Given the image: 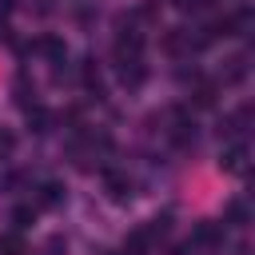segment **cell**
Instances as JSON below:
<instances>
[{"label":"cell","instance_id":"9","mask_svg":"<svg viewBox=\"0 0 255 255\" xmlns=\"http://www.w3.org/2000/svg\"><path fill=\"white\" fill-rule=\"evenodd\" d=\"M12 147H16V135H12L8 128H0V159H8V155H12Z\"/></svg>","mask_w":255,"mask_h":255},{"label":"cell","instance_id":"12","mask_svg":"<svg viewBox=\"0 0 255 255\" xmlns=\"http://www.w3.org/2000/svg\"><path fill=\"white\" fill-rule=\"evenodd\" d=\"M227 219H231L235 227H243V219H247V211H243V203H231V207H227Z\"/></svg>","mask_w":255,"mask_h":255},{"label":"cell","instance_id":"11","mask_svg":"<svg viewBox=\"0 0 255 255\" xmlns=\"http://www.w3.org/2000/svg\"><path fill=\"white\" fill-rule=\"evenodd\" d=\"M12 223H16V227H28V223H32V207H16V211H12Z\"/></svg>","mask_w":255,"mask_h":255},{"label":"cell","instance_id":"5","mask_svg":"<svg viewBox=\"0 0 255 255\" xmlns=\"http://www.w3.org/2000/svg\"><path fill=\"white\" fill-rule=\"evenodd\" d=\"M36 48H40L44 56H52L56 64H64V40H56V36H44V40H40Z\"/></svg>","mask_w":255,"mask_h":255},{"label":"cell","instance_id":"8","mask_svg":"<svg viewBox=\"0 0 255 255\" xmlns=\"http://www.w3.org/2000/svg\"><path fill=\"white\" fill-rule=\"evenodd\" d=\"M191 96H195V104H199V108H211V104H215V88H211V84H199Z\"/></svg>","mask_w":255,"mask_h":255},{"label":"cell","instance_id":"1","mask_svg":"<svg viewBox=\"0 0 255 255\" xmlns=\"http://www.w3.org/2000/svg\"><path fill=\"white\" fill-rule=\"evenodd\" d=\"M120 80L128 84V88H139L143 80H147V68H143V60L135 56V60H120Z\"/></svg>","mask_w":255,"mask_h":255},{"label":"cell","instance_id":"7","mask_svg":"<svg viewBox=\"0 0 255 255\" xmlns=\"http://www.w3.org/2000/svg\"><path fill=\"white\" fill-rule=\"evenodd\" d=\"M16 100H20L24 108H36V88H28V80H24V76L16 80Z\"/></svg>","mask_w":255,"mask_h":255},{"label":"cell","instance_id":"4","mask_svg":"<svg viewBox=\"0 0 255 255\" xmlns=\"http://www.w3.org/2000/svg\"><path fill=\"white\" fill-rule=\"evenodd\" d=\"M219 163H223V171H243V167H247V147H243V143H235V147H227Z\"/></svg>","mask_w":255,"mask_h":255},{"label":"cell","instance_id":"3","mask_svg":"<svg viewBox=\"0 0 255 255\" xmlns=\"http://www.w3.org/2000/svg\"><path fill=\"white\" fill-rule=\"evenodd\" d=\"M191 243H199V247H215V243H223V227H219V223H199L195 235H191Z\"/></svg>","mask_w":255,"mask_h":255},{"label":"cell","instance_id":"2","mask_svg":"<svg viewBox=\"0 0 255 255\" xmlns=\"http://www.w3.org/2000/svg\"><path fill=\"white\" fill-rule=\"evenodd\" d=\"M104 187H108V195H112L116 203H128V199H131V179H128V175L108 171V175H104Z\"/></svg>","mask_w":255,"mask_h":255},{"label":"cell","instance_id":"10","mask_svg":"<svg viewBox=\"0 0 255 255\" xmlns=\"http://www.w3.org/2000/svg\"><path fill=\"white\" fill-rule=\"evenodd\" d=\"M0 251H4V255H20V251H24V243H20L16 235H4V239H0Z\"/></svg>","mask_w":255,"mask_h":255},{"label":"cell","instance_id":"6","mask_svg":"<svg viewBox=\"0 0 255 255\" xmlns=\"http://www.w3.org/2000/svg\"><path fill=\"white\" fill-rule=\"evenodd\" d=\"M60 199H64V187L60 183H44L40 187V207H56Z\"/></svg>","mask_w":255,"mask_h":255}]
</instances>
